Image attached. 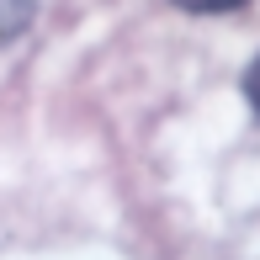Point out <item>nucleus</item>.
<instances>
[{
    "instance_id": "nucleus-1",
    "label": "nucleus",
    "mask_w": 260,
    "mask_h": 260,
    "mask_svg": "<svg viewBox=\"0 0 260 260\" xmlns=\"http://www.w3.org/2000/svg\"><path fill=\"white\" fill-rule=\"evenodd\" d=\"M27 21H32V0H0V43L21 38Z\"/></svg>"
},
{
    "instance_id": "nucleus-2",
    "label": "nucleus",
    "mask_w": 260,
    "mask_h": 260,
    "mask_svg": "<svg viewBox=\"0 0 260 260\" xmlns=\"http://www.w3.org/2000/svg\"><path fill=\"white\" fill-rule=\"evenodd\" d=\"M175 6L197 11V16H218V11H234V6H244V0H175Z\"/></svg>"
},
{
    "instance_id": "nucleus-3",
    "label": "nucleus",
    "mask_w": 260,
    "mask_h": 260,
    "mask_svg": "<svg viewBox=\"0 0 260 260\" xmlns=\"http://www.w3.org/2000/svg\"><path fill=\"white\" fill-rule=\"evenodd\" d=\"M244 101H250L255 117H260V53H255V64L244 69Z\"/></svg>"
}]
</instances>
